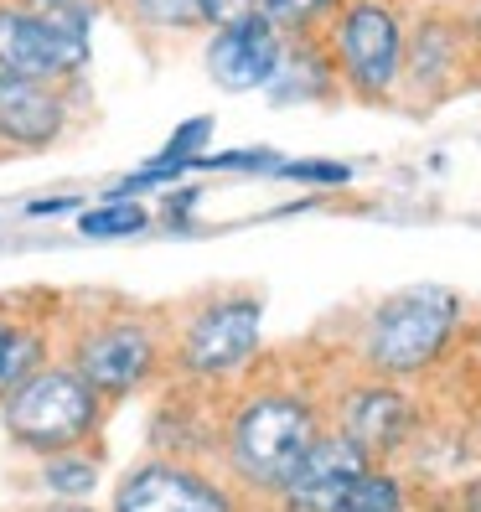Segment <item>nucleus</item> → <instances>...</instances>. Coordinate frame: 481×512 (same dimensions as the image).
I'll use <instances>...</instances> for the list:
<instances>
[{
	"label": "nucleus",
	"mask_w": 481,
	"mask_h": 512,
	"mask_svg": "<svg viewBox=\"0 0 481 512\" xmlns=\"http://www.w3.org/2000/svg\"><path fill=\"white\" fill-rule=\"evenodd\" d=\"M42 363H47L42 331H37V326H26V321L0 316V399H6L26 373H37Z\"/></svg>",
	"instance_id": "obj_13"
},
{
	"label": "nucleus",
	"mask_w": 481,
	"mask_h": 512,
	"mask_svg": "<svg viewBox=\"0 0 481 512\" xmlns=\"http://www.w3.org/2000/svg\"><path fill=\"white\" fill-rule=\"evenodd\" d=\"M114 512H233V502L218 492V481H207L202 471L150 461V466H135L119 481Z\"/></svg>",
	"instance_id": "obj_10"
},
{
	"label": "nucleus",
	"mask_w": 481,
	"mask_h": 512,
	"mask_svg": "<svg viewBox=\"0 0 481 512\" xmlns=\"http://www.w3.org/2000/svg\"><path fill=\"white\" fill-rule=\"evenodd\" d=\"M342 0H259V11L280 26V32H311L321 16H332Z\"/></svg>",
	"instance_id": "obj_19"
},
{
	"label": "nucleus",
	"mask_w": 481,
	"mask_h": 512,
	"mask_svg": "<svg viewBox=\"0 0 481 512\" xmlns=\"http://www.w3.org/2000/svg\"><path fill=\"white\" fill-rule=\"evenodd\" d=\"M280 176H295V182H347L352 166L342 161H300V166H275Z\"/></svg>",
	"instance_id": "obj_21"
},
{
	"label": "nucleus",
	"mask_w": 481,
	"mask_h": 512,
	"mask_svg": "<svg viewBox=\"0 0 481 512\" xmlns=\"http://www.w3.org/2000/svg\"><path fill=\"white\" fill-rule=\"evenodd\" d=\"M99 481L94 461H78V450H57V461H47V487L57 497H88Z\"/></svg>",
	"instance_id": "obj_18"
},
{
	"label": "nucleus",
	"mask_w": 481,
	"mask_h": 512,
	"mask_svg": "<svg viewBox=\"0 0 481 512\" xmlns=\"http://www.w3.org/2000/svg\"><path fill=\"white\" fill-rule=\"evenodd\" d=\"M88 0H0V73L68 88L88 63Z\"/></svg>",
	"instance_id": "obj_1"
},
{
	"label": "nucleus",
	"mask_w": 481,
	"mask_h": 512,
	"mask_svg": "<svg viewBox=\"0 0 481 512\" xmlns=\"http://www.w3.org/2000/svg\"><path fill=\"white\" fill-rule=\"evenodd\" d=\"M404 57H409V73H414V78L440 83V78L450 73V37H445V26H425L414 47L404 42Z\"/></svg>",
	"instance_id": "obj_17"
},
{
	"label": "nucleus",
	"mask_w": 481,
	"mask_h": 512,
	"mask_svg": "<svg viewBox=\"0 0 481 512\" xmlns=\"http://www.w3.org/2000/svg\"><path fill=\"white\" fill-rule=\"evenodd\" d=\"M68 130V94L57 83L0 73V150H42Z\"/></svg>",
	"instance_id": "obj_11"
},
{
	"label": "nucleus",
	"mask_w": 481,
	"mask_h": 512,
	"mask_svg": "<svg viewBox=\"0 0 481 512\" xmlns=\"http://www.w3.org/2000/svg\"><path fill=\"white\" fill-rule=\"evenodd\" d=\"M259 300L228 295L202 306L187 326H182V347H176V363L187 378H228L259 352Z\"/></svg>",
	"instance_id": "obj_6"
},
{
	"label": "nucleus",
	"mask_w": 481,
	"mask_h": 512,
	"mask_svg": "<svg viewBox=\"0 0 481 512\" xmlns=\"http://www.w3.org/2000/svg\"><path fill=\"white\" fill-rule=\"evenodd\" d=\"M150 228V213L140 202H125V197H114L104 207H88V213H78V233L83 238H135Z\"/></svg>",
	"instance_id": "obj_14"
},
{
	"label": "nucleus",
	"mask_w": 481,
	"mask_h": 512,
	"mask_svg": "<svg viewBox=\"0 0 481 512\" xmlns=\"http://www.w3.org/2000/svg\"><path fill=\"white\" fill-rule=\"evenodd\" d=\"M316 440V414L306 399L290 394H259L249 404H238L228 425V461L233 471L254 481V487L280 492V481L295 471V461Z\"/></svg>",
	"instance_id": "obj_4"
},
{
	"label": "nucleus",
	"mask_w": 481,
	"mask_h": 512,
	"mask_svg": "<svg viewBox=\"0 0 481 512\" xmlns=\"http://www.w3.org/2000/svg\"><path fill=\"white\" fill-rule=\"evenodd\" d=\"M332 57L357 99H388L404 78V21L383 0H352L332 26Z\"/></svg>",
	"instance_id": "obj_5"
},
{
	"label": "nucleus",
	"mask_w": 481,
	"mask_h": 512,
	"mask_svg": "<svg viewBox=\"0 0 481 512\" xmlns=\"http://www.w3.org/2000/svg\"><path fill=\"white\" fill-rule=\"evenodd\" d=\"M456 326H461V300L445 285H409L399 295H388L368 316L363 352L378 373L409 378V373H425L445 352Z\"/></svg>",
	"instance_id": "obj_2"
},
{
	"label": "nucleus",
	"mask_w": 481,
	"mask_h": 512,
	"mask_svg": "<svg viewBox=\"0 0 481 512\" xmlns=\"http://www.w3.org/2000/svg\"><path fill=\"white\" fill-rule=\"evenodd\" d=\"M130 16L150 32H197L202 26V11L197 0H125Z\"/></svg>",
	"instance_id": "obj_16"
},
{
	"label": "nucleus",
	"mask_w": 481,
	"mask_h": 512,
	"mask_svg": "<svg viewBox=\"0 0 481 512\" xmlns=\"http://www.w3.org/2000/svg\"><path fill=\"white\" fill-rule=\"evenodd\" d=\"M466 512H481V481H471V492H466Z\"/></svg>",
	"instance_id": "obj_24"
},
{
	"label": "nucleus",
	"mask_w": 481,
	"mask_h": 512,
	"mask_svg": "<svg viewBox=\"0 0 481 512\" xmlns=\"http://www.w3.org/2000/svg\"><path fill=\"white\" fill-rule=\"evenodd\" d=\"M6 435L26 450H73L99 430L104 399L73 368H37L0 399Z\"/></svg>",
	"instance_id": "obj_3"
},
{
	"label": "nucleus",
	"mask_w": 481,
	"mask_h": 512,
	"mask_svg": "<svg viewBox=\"0 0 481 512\" xmlns=\"http://www.w3.org/2000/svg\"><path fill=\"white\" fill-rule=\"evenodd\" d=\"M99 399H119L156 373V337L145 331V321H99L73 342L68 363Z\"/></svg>",
	"instance_id": "obj_7"
},
{
	"label": "nucleus",
	"mask_w": 481,
	"mask_h": 512,
	"mask_svg": "<svg viewBox=\"0 0 481 512\" xmlns=\"http://www.w3.org/2000/svg\"><path fill=\"white\" fill-rule=\"evenodd\" d=\"M280 57H285V32L264 11H244V16L213 26L202 63L213 73V83L228 88V94H254V88L275 83Z\"/></svg>",
	"instance_id": "obj_8"
},
{
	"label": "nucleus",
	"mask_w": 481,
	"mask_h": 512,
	"mask_svg": "<svg viewBox=\"0 0 481 512\" xmlns=\"http://www.w3.org/2000/svg\"><path fill=\"white\" fill-rule=\"evenodd\" d=\"M332 512H404V487H399L394 476H383V471L368 466V471L337 497Z\"/></svg>",
	"instance_id": "obj_15"
},
{
	"label": "nucleus",
	"mask_w": 481,
	"mask_h": 512,
	"mask_svg": "<svg viewBox=\"0 0 481 512\" xmlns=\"http://www.w3.org/2000/svg\"><path fill=\"white\" fill-rule=\"evenodd\" d=\"M197 11H202V26H223L244 11H259V0H197Z\"/></svg>",
	"instance_id": "obj_22"
},
{
	"label": "nucleus",
	"mask_w": 481,
	"mask_h": 512,
	"mask_svg": "<svg viewBox=\"0 0 481 512\" xmlns=\"http://www.w3.org/2000/svg\"><path fill=\"white\" fill-rule=\"evenodd\" d=\"M409 430V399L394 388H352L342 399V435L363 450V456H388Z\"/></svg>",
	"instance_id": "obj_12"
},
{
	"label": "nucleus",
	"mask_w": 481,
	"mask_h": 512,
	"mask_svg": "<svg viewBox=\"0 0 481 512\" xmlns=\"http://www.w3.org/2000/svg\"><path fill=\"white\" fill-rule=\"evenodd\" d=\"M207 135H213V119H187V125H182V130H176V135L166 140V150H161L156 161H176V166H192V161L202 156Z\"/></svg>",
	"instance_id": "obj_20"
},
{
	"label": "nucleus",
	"mask_w": 481,
	"mask_h": 512,
	"mask_svg": "<svg viewBox=\"0 0 481 512\" xmlns=\"http://www.w3.org/2000/svg\"><path fill=\"white\" fill-rule=\"evenodd\" d=\"M363 471H368V456L347 435H332V440L316 435L311 450L295 461V471L280 481V502H285V512H332L337 497Z\"/></svg>",
	"instance_id": "obj_9"
},
{
	"label": "nucleus",
	"mask_w": 481,
	"mask_h": 512,
	"mask_svg": "<svg viewBox=\"0 0 481 512\" xmlns=\"http://www.w3.org/2000/svg\"><path fill=\"white\" fill-rule=\"evenodd\" d=\"M78 197H42V202H26V218H52V213H73Z\"/></svg>",
	"instance_id": "obj_23"
},
{
	"label": "nucleus",
	"mask_w": 481,
	"mask_h": 512,
	"mask_svg": "<svg viewBox=\"0 0 481 512\" xmlns=\"http://www.w3.org/2000/svg\"><path fill=\"white\" fill-rule=\"evenodd\" d=\"M47 512H94V507H83V497H78V502H57V507H47Z\"/></svg>",
	"instance_id": "obj_25"
}]
</instances>
